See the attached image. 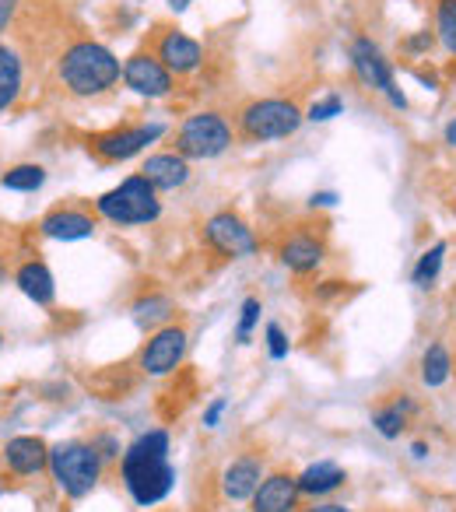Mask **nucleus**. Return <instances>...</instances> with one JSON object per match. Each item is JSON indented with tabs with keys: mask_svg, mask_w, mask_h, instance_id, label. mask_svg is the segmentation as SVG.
I'll list each match as a JSON object with an SVG mask.
<instances>
[{
	"mask_svg": "<svg viewBox=\"0 0 456 512\" xmlns=\"http://www.w3.org/2000/svg\"><path fill=\"white\" fill-rule=\"evenodd\" d=\"M120 481L137 509H155L172 495L176 467H172V435L165 428H148L123 449Z\"/></svg>",
	"mask_w": 456,
	"mask_h": 512,
	"instance_id": "f257e3e1",
	"label": "nucleus"
},
{
	"mask_svg": "<svg viewBox=\"0 0 456 512\" xmlns=\"http://www.w3.org/2000/svg\"><path fill=\"white\" fill-rule=\"evenodd\" d=\"M57 78L74 99H99L123 81V64L109 46L95 39H74L57 60Z\"/></svg>",
	"mask_w": 456,
	"mask_h": 512,
	"instance_id": "f03ea898",
	"label": "nucleus"
},
{
	"mask_svg": "<svg viewBox=\"0 0 456 512\" xmlns=\"http://www.w3.org/2000/svg\"><path fill=\"white\" fill-rule=\"evenodd\" d=\"M158 197H162V193H158L141 172H134V176H127L120 186H113V190L95 197V214H99L102 221H109V225H120V228L155 225V221L162 218V200Z\"/></svg>",
	"mask_w": 456,
	"mask_h": 512,
	"instance_id": "7ed1b4c3",
	"label": "nucleus"
},
{
	"mask_svg": "<svg viewBox=\"0 0 456 512\" xmlns=\"http://www.w3.org/2000/svg\"><path fill=\"white\" fill-rule=\"evenodd\" d=\"M106 474V460L88 439H67L50 446V477L67 498H88Z\"/></svg>",
	"mask_w": 456,
	"mask_h": 512,
	"instance_id": "20e7f679",
	"label": "nucleus"
},
{
	"mask_svg": "<svg viewBox=\"0 0 456 512\" xmlns=\"http://www.w3.org/2000/svg\"><path fill=\"white\" fill-rule=\"evenodd\" d=\"M302 123H306V109L299 102L285 99V95H267V99H253L239 109L236 130L243 141L267 144V141H288V137H295Z\"/></svg>",
	"mask_w": 456,
	"mask_h": 512,
	"instance_id": "39448f33",
	"label": "nucleus"
},
{
	"mask_svg": "<svg viewBox=\"0 0 456 512\" xmlns=\"http://www.w3.org/2000/svg\"><path fill=\"white\" fill-rule=\"evenodd\" d=\"M348 64H351V74L358 78V85L369 88V92H376V95H383L390 109H397V113H407V109H411V99H407V92L397 81V67H393V60L386 57L383 46H379L372 36L351 39L348 43Z\"/></svg>",
	"mask_w": 456,
	"mask_h": 512,
	"instance_id": "423d86ee",
	"label": "nucleus"
},
{
	"mask_svg": "<svg viewBox=\"0 0 456 512\" xmlns=\"http://www.w3.org/2000/svg\"><path fill=\"white\" fill-rule=\"evenodd\" d=\"M232 144H236V130H232L228 116L218 113V109H200V113L186 116L179 123L172 151H179L190 162H211V158L225 155Z\"/></svg>",
	"mask_w": 456,
	"mask_h": 512,
	"instance_id": "0eeeda50",
	"label": "nucleus"
},
{
	"mask_svg": "<svg viewBox=\"0 0 456 512\" xmlns=\"http://www.w3.org/2000/svg\"><path fill=\"white\" fill-rule=\"evenodd\" d=\"M169 134L162 120H144V123H123V127L102 130V134L88 137V155L102 165H120L137 158L141 151H148L151 144H158Z\"/></svg>",
	"mask_w": 456,
	"mask_h": 512,
	"instance_id": "6e6552de",
	"label": "nucleus"
},
{
	"mask_svg": "<svg viewBox=\"0 0 456 512\" xmlns=\"http://www.w3.org/2000/svg\"><path fill=\"white\" fill-rule=\"evenodd\" d=\"M200 239L211 253L225 256V260H246L260 249L257 232L250 228V221L236 211H218L204 221L200 228Z\"/></svg>",
	"mask_w": 456,
	"mask_h": 512,
	"instance_id": "1a4fd4ad",
	"label": "nucleus"
},
{
	"mask_svg": "<svg viewBox=\"0 0 456 512\" xmlns=\"http://www.w3.org/2000/svg\"><path fill=\"white\" fill-rule=\"evenodd\" d=\"M186 351H190V334H186V327L165 323V327L148 334L141 355H137V369L148 379H165V376H172V372H179V365L186 362Z\"/></svg>",
	"mask_w": 456,
	"mask_h": 512,
	"instance_id": "9d476101",
	"label": "nucleus"
},
{
	"mask_svg": "<svg viewBox=\"0 0 456 512\" xmlns=\"http://www.w3.org/2000/svg\"><path fill=\"white\" fill-rule=\"evenodd\" d=\"M123 85L141 99H169L176 92V74L151 50H137L123 60Z\"/></svg>",
	"mask_w": 456,
	"mask_h": 512,
	"instance_id": "9b49d317",
	"label": "nucleus"
},
{
	"mask_svg": "<svg viewBox=\"0 0 456 512\" xmlns=\"http://www.w3.org/2000/svg\"><path fill=\"white\" fill-rule=\"evenodd\" d=\"M421 418V400L414 393H386L376 400V407L369 411V425L372 432L383 442H400L407 435V428Z\"/></svg>",
	"mask_w": 456,
	"mask_h": 512,
	"instance_id": "f8f14e48",
	"label": "nucleus"
},
{
	"mask_svg": "<svg viewBox=\"0 0 456 512\" xmlns=\"http://www.w3.org/2000/svg\"><path fill=\"white\" fill-rule=\"evenodd\" d=\"M278 264L295 278H309L327 264V239L313 228H295L281 239L278 246Z\"/></svg>",
	"mask_w": 456,
	"mask_h": 512,
	"instance_id": "ddd939ff",
	"label": "nucleus"
},
{
	"mask_svg": "<svg viewBox=\"0 0 456 512\" xmlns=\"http://www.w3.org/2000/svg\"><path fill=\"white\" fill-rule=\"evenodd\" d=\"M267 477V460L257 449H246V453L232 456V460L221 467L218 488L225 502H250L257 495L260 481Z\"/></svg>",
	"mask_w": 456,
	"mask_h": 512,
	"instance_id": "4468645a",
	"label": "nucleus"
},
{
	"mask_svg": "<svg viewBox=\"0 0 456 512\" xmlns=\"http://www.w3.org/2000/svg\"><path fill=\"white\" fill-rule=\"evenodd\" d=\"M151 53H155L176 78H190V74H197L200 67H204V43L179 29H165L162 36L155 39V50Z\"/></svg>",
	"mask_w": 456,
	"mask_h": 512,
	"instance_id": "2eb2a0df",
	"label": "nucleus"
},
{
	"mask_svg": "<svg viewBox=\"0 0 456 512\" xmlns=\"http://www.w3.org/2000/svg\"><path fill=\"white\" fill-rule=\"evenodd\" d=\"M299 509H302V491L295 474H288V470H267L257 495L250 498V512H299Z\"/></svg>",
	"mask_w": 456,
	"mask_h": 512,
	"instance_id": "dca6fc26",
	"label": "nucleus"
},
{
	"mask_svg": "<svg viewBox=\"0 0 456 512\" xmlns=\"http://www.w3.org/2000/svg\"><path fill=\"white\" fill-rule=\"evenodd\" d=\"M95 228H99V214L85 211V207H53L50 214H43L39 221V232L46 239H57V242H81V239H92Z\"/></svg>",
	"mask_w": 456,
	"mask_h": 512,
	"instance_id": "f3484780",
	"label": "nucleus"
},
{
	"mask_svg": "<svg viewBox=\"0 0 456 512\" xmlns=\"http://www.w3.org/2000/svg\"><path fill=\"white\" fill-rule=\"evenodd\" d=\"M141 176L155 186L158 193L183 190L190 183V158H183L179 151H155L141 162Z\"/></svg>",
	"mask_w": 456,
	"mask_h": 512,
	"instance_id": "a211bd4d",
	"label": "nucleus"
},
{
	"mask_svg": "<svg viewBox=\"0 0 456 512\" xmlns=\"http://www.w3.org/2000/svg\"><path fill=\"white\" fill-rule=\"evenodd\" d=\"M4 467L18 477H36L50 470V446L39 435H15L4 446Z\"/></svg>",
	"mask_w": 456,
	"mask_h": 512,
	"instance_id": "6ab92c4d",
	"label": "nucleus"
},
{
	"mask_svg": "<svg viewBox=\"0 0 456 512\" xmlns=\"http://www.w3.org/2000/svg\"><path fill=\"white\" fill-rule=\"evenodd\" d=\"M295 481H299L302 498L320 502V498H334L337 491L348 484V470L337 460H316V463H309V467H302L299 474H295Z\"/></svg>",
	"mask_w": 456,
	"mask_h": 512,
	"instance_id": "aec40b11",
	"label": "nucleus"
},
{
	"mask_svg": "<svg viewBox=\"0 0 456 512\" xmlns=\"http://www.w3.org/2000/svg\"><path fill=\"white\" fill-rule=\"evenodd\" d=\"M456 376V358L446 341H428L418 355V383L425 390H442Z\"/></svg>",
	"mask_w": 456,
	"mask_h": 512,
	"instance_id": "412c9836",
	"label": "nucleus"
},
{
	"mask_svg": "<svg viewBox=\"0 0 456 512\" xmlns=\"http://www.w3.org/2000/svg\"><path fill=\"white\" fill-rule=\"evenodd\" d=\"M15 285L22 288V295L36 306L50 309L57 302V281H53V271L43 264V260H25L15 271Z\"/></svg>",
	"mask_w": 456,
	"mask_h": 512,
	"instance_id": "4be33fe9",
	"label": "nucleus"
},
{
	"mask_svg": "<svg viewBox=\"0 0 456 512\" xmlns=\"http://www.w3.org/2000/svg\"><path fill=\"white\" fill-rule=\"evenodd\" d=\"M446 256H449L446 239H435L432 246L421 249L418 260H414V267H411V285L418 288V292H432V288L439 285L442 271H446Z\"/></svg>",
	"mask_w": 456,
	"mask_h": 512,
	"instance_id": "5701e85b",
	"label": "nucleus"
},
{
	"mask_svg": "<svg viewBox=\"0 0 456 512\" xmlns=\"http://www.w3.org/2000/svg\"><path fill=\"white\" fill-rule=\"evenodd\" d=\"M172 313H176V302H172L169 295H162V292L137 295L134 306H130L134 323H137V327H144V330H158V327H165V323H172Z\"/></svg>",
	"mask_w": 456,
	"mask_h": 512,
	"instance_id": "b1692460",
	"label": "nucleus"
},
{
	"mask_svg": "<svg viewBox=\"0 0 456 512\" xmlns=\"http://www.w3.org/2000/svg\"><path fill=\"white\" fill-rule=\"evenodd\" d=\"M22 85H25L22 57L11 46H0V113L15 106L18 95H22Z\"/></svg>",
	"mask_w": 456,
	"mask_h": 512,
	"instance_id": "393cba45",
	"label": "nucleus"
},
{
	"mask_svg": "<svg viewBox=\"0 0 456 512\" xmlns=\"http://www.w3.org/2000/svg\"><path fill=\"white\" fill-rule=\"evenodd\" d=\"M432 32L439 50L456 60V0H432Z\"/></svg>",
	"mask_w": 456,
	"mask_h": 512,
	"instance_id": "a878e982",
	"label": "nucleus"
},
{
	"mask_svg": "<svg viewBox=\"0 0 456 512\" xmlns=\"http://www.w3.org/2000/svg\"><path fill=\"white\" fill-rule=\"evenodd\" d=\"M43 183H46V169L36 162L11 165V169L0 176V186H4V190H15V193H36V190H43Z\"/></svg>",
	"mask_w": 456,
	"mask_h": 512,
	"instance_id": "bb28decb",
	"label": "nucleus"
},
{
	"mask_svg": "<svg viewBox=\"0 0 456 512\" xmlns=\"http://www.w3.org/2000/svg\"><path fill=\"white\" fill-rule=\"evenodd\" d=\"M260 316H264V302L257 299V295H250V299H243V306H239V323H236V344H250L253 334H257L260 327Z\"/></svg>",
	"mask_w": 456,
	"mask_h": 512,
	"instance_id": "cd10ccee",
	"label": "nucleus"
},
{
	"mask_svg": "<svg viewBox=\"0 0 456 512\" xmlns=\"http://www.w3.org/2000/svg\"><path fill=\"white\" fill-rule=\"evenodd\" d=\"M337 116H344V95L341 92L320 95V99H313L306 109L309 123H330V120H337Z\"/></svg>",
	"mask_w": 456,
	"mask_h": 512,
	"instance_id": "c85d7f7f",
	"label": "nucleus"
},
{
	"mask_svg": "<svg viewBox=\"0 0 456 512\" xmlns=\"http://www.w3.org/2000/svg\"><path fill=\"white\" fill-rule=\"evenodd\" d=\"M435 46H439V39H435L432 29H414V32H407V36L400 39V53H404V57H411V60H425Z\"/></svg>",
	"mask_w": 456,
	"mask_h": 512,
	"instance_id": "c756f323",
	"label": "nucleus"
},
{
	"mask_svg": "<svg viewBox=\"0 0 456 512\" xmlns=\"http://www.w3.org/2000/svg\"><path fill=\"white\" fill-rule=\"evenodd\" d=\"M264 348H267V358H271V362H285V358L292 355V341H288V334H285L281 323L271 320L264 327Z\"/></svg>",
	"mask_w": 456,
	"mask_h": 512,
	"instance_id": "7c9ffc66",
	"label": "nucleus"
},
{
	"mask_svg": "<svg viewBox=\"0 0 456 512\" xmlns=\"http://www.w3.org/2000/svg\"><path fill=\"white\" fill-rule=\"evenodd\" d=\"M88 442H92V446L99 449V456L106 460V467H109V463H120L123 449H127V446H120V439H116L113 432H95Z\"/></svg>",
	"mask_w": 456,
	"mask_h": 512,
	"instance_id": "2f4dec72",
	"label": "nucleus"
},
{
	"mask_svg": "<svg viewBox=\"0 0 456 512\" xmlns=\"http://www.w3.org/2000/svg\"><path fill=\"white\" fill-rule=\"evenodd\" d=\"M351 292V285L348 281H341V278H330V281H320V285L313 288V302H320V306H327V302H334V299H341V295H348Z\"/></svg>",
	"mask_w": 456,
	"mask_h": 512,
	"instance_id": "473e14b6",
	"label": "nucleus"
},
{
	"mask_svg": "<svg viewBox=\"0 0 456 512\" xmlns=\"http://www.w3.org/2000/svg\"><path fill=\"white\" fill-rule=\"evenodd\" d=\"M228 414V400L225 397H214L211 404L204 407V414H200V425L207 428V432H214V428H221V418Z\"/></svg>",
	"mask_w": 456,
	"mask_h": 512,
	"instance_id": "72a5a7b5",
	"label": "nucleus"
},
{
	"mask_svg": "<svg viewBox=\"0 0 456 512\" xmlns=\"http://www.w3.org/2000/svg\"><path fill=\"white\" fill-rule=\"evenodd\" d=\"M341 204V193L337 190H316L313 197H309V211H330V207Z\"/></svg>",
	"mask_w": 456,
	"mask_h": 512,
	"instance_id": "f704fd0d",
	"label": "nucleus"
},
{
	"mask_svg": "<svg viewBox=\"0 0 456 512\" xmlns=\"http://www.w3.org/2000/svg\"><path fill=\"white\" fill-rule=\"evenodd\" d=\"M299 512H358V509H351V505L337 502V498H320V502H309V505H302Z\"/></svg>",
	"mask_w": 456,
	"mask_h": 512,
	"instance_id": "c9c22d12",
	"label": "nucleus"
},
{
	"mask_svg": "<svg viewBox=\"0 0 456 512\" xmlns=\"http://www.w3.org/2000/svg\"><path fill=\"white\" fill-rule=\"evenodd\" d=\"M407 456H411L414 463H428V460H432V442L411 439V446H407Z\"/></svg>",
	"mask_w": 456,
	"mask_h": 512,
	"instance_id": "e433bc0d",
	"label": "nucleus"
},
{
	"mask_svg": "<svg viewBox=\"0 0 456 512\" xmlns=\"http://www.w3.org/2000/svg\"><path fill=\"white\" fill-rule=\"evenodd\" d=\"M414 78L425 85V92H439L442 88V81H439V74L435 71H425V67H414Z\"/></svg>",
	"mask_w": 456,
	"mask_h": 512,
	"instance_id": "4c0bfd02",
	"label": "nucleus"
},
{
	"mask_svg": "<svg viewBox=\"0 0 456 512\" xmlns=\"http://www.w3.org/2000/svg\"><path fill=\"white\" fill-rule=\"evenodd\" d=\"M15 11H18V0H0V32H4L11 25Z\"/></svg>",
	"mask_w": 456,
	"mask_h": 512,
	"instance_id": "58836bf2",
	"label": "nucleus"
},
{
	"mask_svg": "<svg viewBox=\"0 0 456 512\" xmlns=\"http://www.w3.org/2000/svg\"><path fill=\"white\" fill-rule=\"evenodd\" d=\"M442 144H446V148H453V151H456V113L449 116V120H446V127H442Z\"/></svg>",
	"mask_w": 456,
	"mask_h": 512,
	"instance_id": "ea45409f",
	"label": "nucleus"
},
{
	"mask_svg": "<svg viewBox=\"0 0 456 512\" xmlns=\"http://www.w3.org/2000/svg\"><path fill=\"white\" fill-rule=\"evenodd\" d=\"M190 4H197V0H169V8L176 11V15H183V11L190 8Z\"/></svg>",
	"mask_w": 456,
	"mask_h": 512,
	"instance_id": "a19ab883",
	"label": "nucleus"
},
{
	"mask_svg": "<svg viewBox=\"0 0 456 512\" xmlns=\"http://www.w3.org/2000/svg\"><path fill=\"white\" fill-rule=\"evenodd\" d=\"M0 281H4V267H0Z\"/></svg>",
	"mask_w": 456,
	"mask_h": 512,
	"instance_id": "79ce46f5",
	"label": "nucleus"
},
{
	"mask_svg": "<svg viewBox=\"0 0 456 512\" xmlns=\"http://www.w3.org/2000/svg\"><path fill=\"white\" fill-rule=\"evenodd\" d=\"M0 344H4V337H0Z\"/></svg>",
	"mask_w": 456,
	"mask_h": 512,
	"instance_id": "37998d69",
	"label": "nucleus"
}]
</instances>
